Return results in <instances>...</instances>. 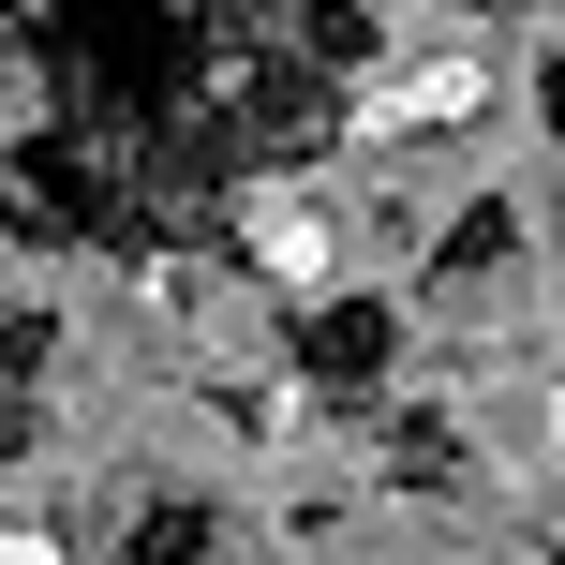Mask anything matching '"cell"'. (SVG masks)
I'll return each mask as SVG.
<instances>
[{
  "label": "cell",
  "instance_id": "obj_5",
  "mask_svg": "<svg viewBox=\"0 0 565 565\" xmlns=\"http://www.w3.org/2000/svg\"><path fill=\"white\" fill-rule=\"evenodd\" d=\"M15 224H30V194H15V164H0V238H15Z\"/></svg>",
  "mask_w": 565,
  "mask_h": 565
},
{
  "label": "cell",
  "instance_id": "obj_4",
  "mask_svg": "<svg viewBox=\"0 0 565 565\" xmlns=\"http://www.w3.org/2000/svg\"><path fill=\"white\" fill-rule=\"evenodd\" d=\"M507 254H521L507 209H461V224H447V268H507Z\"/></svg>",
  "mask_w": 565,
  "mask_h": 565
},
{
  "label": "cell",
  "instance_id": "obj_1",
  "mask_svg": "<svg viewBox=\"0 0 565 565\" xmlns=\"http://www.w3.org/2000/svg\"><path fill=\"white\" fill-rule=\"evenodd\" d=\"M387 312H372V298H328V312H312V328H298V358H312V387H372V372H387Z\"/></svg>",
  "mask_w": 565,
  "mask_h": 565
},
{
  "label": "cell",
  "instance_id": "obj_3",
  "mask_svg": "<svg viewBox=\"0 0 565 565\" xmlns=\"http://www.w3.org/2000/svg\"><path fill=\"white\" fill-rule=\"evenodd\" d=\"M119 565H209V507H149Z\"/></svg>",
  "mask_w": 565,
  "mask_h": 565
},
{
  "label": "cell",
  "instance_id": "obj_2",
  "mask_svg": "<svg viewBox=\"0 0 565 565\" xmlns=\"http://www.w3.org/2000/svg\"><path fill=\"white\" fill-rule=\"evenodd\" d=\"M45 431V328H0V461Z\"/></svg>",
  "mask_w": 565,
  "mask_h": 565
}]
</instances>
